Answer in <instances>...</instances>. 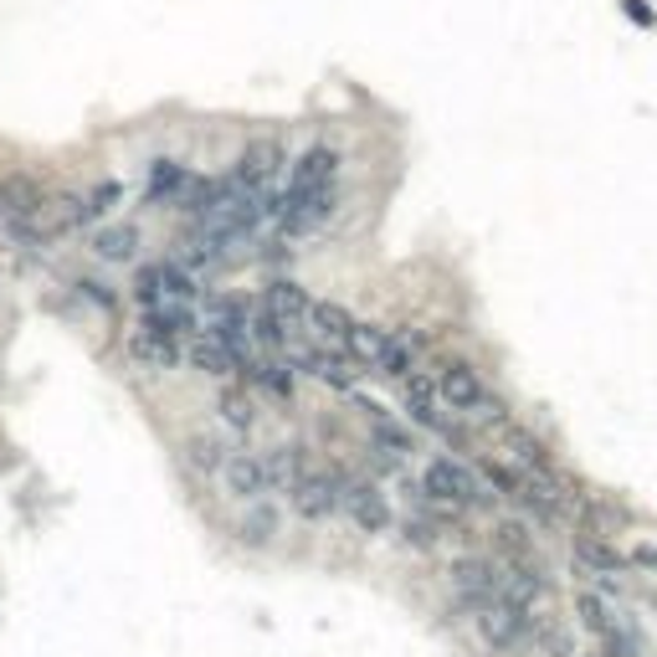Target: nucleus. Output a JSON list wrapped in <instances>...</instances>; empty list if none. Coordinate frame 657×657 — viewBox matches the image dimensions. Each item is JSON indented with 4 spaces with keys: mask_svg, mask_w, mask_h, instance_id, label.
<instances>
[{
    "mask_svg": "<svg viewBox=\"0 0 657 657\" xmlns=\"http://www.w3.org/2000/svg\"><path fill=\"white\" fill-rule=\"evenodd\" d=\"M478 632L493 653H514V647L529 637V612L514 606V601H504V596H493L478 606Z\"/></svg>",
    "mask_w": 657,
    "mask_h": 657,
    "instance_id": "f257e3e1",
    "label": "nucleus"
},
{
    "mask_svg": "<svg viewBox=\"0 0 657 657\" xmlns=\"http://www.w3.org/2000/svg\"><path fill=\"white\" fill-rule=\"evenodd\" d=\"M195 293V278L180 262H150V268H139L134 278V299L144 309H160V303H185Z\"/></svg>",
    "mask_w": 657,
    "mask_h": 657,
    "instance_id": "f03ea898",
    "label": "nucleus"
},
{
    "mask_svg": "<svg viewBox=\"0 0 657 657\" xmlns=\"http://www.w3.org/2000/svg\"><path fill=\"white\" fill-rule=\"evenodd\" d=\"M427 493L442 498V504H483V498H488V493L478 488V478H473L467 467H457L452 457H437V463L427 467Z\"/></svg>",
    "mask_w": 657,
    "mask_h": 657,
    "instance_id": "7ed1b4c3",
    "label": "nucleus"
},
{
    "mask_svg": "<svg viewBox=\"0 0 657 657\" xmlns=\"http://www.w3.org/2000/svg\"><path fill=\"white\" fill-rule=\"evenodd\" d=\"M334 211V185H293L283 201V226L288 231H314Z\"/></svg>",
    "mask_w": 657,
    "mask_h": 657,
    "instance_id": "20e7f679",
    "label": "nucleus"
},
{
    "mask_svg": "<svg viewBox=\"0 0 657 657\" xmlns=\"http://www.w3.org/2000/svg\"><path fill=\"white\" fill-rule=\"evenodd\" d=\"M288 355H293V365H299V370L328 380L334 390H355V380H359V359L355 355H324V349H299V344H293Z\"/></svg>",
    "mask_w": 657,
    "mask_h": 657,
    "instance_id": "39448f33",
    "label": "nucleus"
},
{
    "mask_svg": "<svg viewBox=\"0 0 657 657\" xmlns=\"http://www.w3.org/2000/svg\"><path fill=\"white\" fill-rule=\"evenodd\" d=\"M278 170H283V150L278 144H252V150L241 154V164H237V180L231 185H241V191H252V195H262L278 180Z\"/></svg>",
    "mask_w": 657,
    "mask_h": 657,
    "instance_id": "423d86ee",
    "label": "nucleus"
},
{
    "mask_svg": "<svg viewBox=\"0 0 657 657\" xmlns=\"http://www.w3.org/2000/svg\"><path fill=\"white\" fill-rule=\"evenodd\" d=\"M340 504L349 508V519L359 524V529H370V535H380L390 524V508H386V498L375 488H365V483H355V488H344L340 493Z\"/></svg>",
    "mask_w": 657,
    "mask_h": 657,
    "instance_id": "0eeeda50",
    "label": "nucleus"
},
{
    "mask_svg": "<svg viewBox=\"0 0 657 657\" xmlns=\"http://www.w3.org/2000/svg\"><path fill=\"white\" fill-rule=\"evenodd\" d=\"M293 508H299L303 519H328V514H334V508H340V488H334V483L328 478H299L293 483Z\"/></svg>",
    "mask_w": 657,
    "mask_h": 657,
    "instance_id": "6e6552de",
    "label": "nucleus"
},
{
    "mask_svg": "<svg viewBox=\"0 0 657 657\" xmlns=\"http://www.w3.org/2000/svg\"><path fill=\"white\" fill-rule=\"evenodd\" d=\"M191 365L195 370H206V375H231L241 359L222 334H191Z\"/></svg>",
    "mask_w": 657,
    "mask_h": 657,
    "instance_id": "1a4fd4ad",
    "label": "nucleus"
},
{
    "mask_svg": "<svg viewBox=\"0 0 657 657\" xmlns=\"http://www.w3.org/2000/svg\"><path fill=\"white\" fill-rule=\"evenodd\" d=\"M437 396H442V401H452L457 411H467V406L483 396L478 370H473V365H457V359H452V365H442V375H437Z\"/></svg>",
    "mask_w": 657,
    "mask_h": 657,
    "instance_id": "9d476101",
    "label": "nucleus"
},
{
    "mask_svg": "<svg viewBox=\"0 0 657 657\" xmlns=\"http://www.w3.org/2000/svg\"><path fill=\"white\" fill-rule=\"evenodd\" d=\"M452 585H457L467 601H478V606L498 596V575H493L488 560H457V566H452Z\"/></svg>",
    "mask_w": 657,
    "mask_h": 657,
    "instance_id": "9b49d317",
    "label": "nucleus"
},
{
    "mask_svg": "<svg viewBox=\"0 0 657 657\" xmlns=\"http://www.w3.org/2000/svg\"><path fill=\"white\" fill-rule=\"evenodd\" d=\"M222 483H226V493H237V498H257V493L268 488V478H262V463H257V457H247V452L226 457V463H222Z\"/></svg>",
    "mask_w": 657,
    "mask_h": 657,
    "instance_id": "f8f14e48",
    "label": "nucleus"
},
{
    "mask_svg": "<svg viewBox=\"0 0 657 657\" xmlns=\"http://www.w3.org/2000/svg\"><path fill=\"white\" fill-rule=\"evenodd\" d=\"M129 349H134V359L139 365H150V370H170V365L180 359V344L164 340V334H154V328H144V324H139V334L129 340Z\"/></svg>",
    "mask_w": 657,
    "mask_h": 657,
    "instance_id": "ddd939ff",
    "label": "nucleus"
},
{
    "mask_svg": "<svg viewBox=\"0 0 657 657\" xmlns=\"http://www.w3.org/2000/svg\"><path fill=\"white\" fill-rule=\"evenodd\" d=\"M262 309H268V314H278L283 324H299V319L309 314V293H303L299 283L278 278V283H268V299H262Z\"/></svg>",
    "mask_w": 657,
    "mask_h": 657,
    "instance_id": "4468645a",
    "label": "nucleus"
},
{
    "mask_svg": "<svg viewBox=\"0 0 657 657\" xmlns=\"http://www.w3.org/2000/svg\"><path fill=\"white\" fill-rule=\"evenodd\" d=\"M42 201H46V195H42V185H36L31 175H6V180H0V206L11 211V216H31Z\"/></svg>",
    "mask_w": 657,
    "mask_h": 657,
    "instance_id": "2eb2a0df",
    "label": "nucleus"
},
{
    "mask_svg": "<svg viewBox=\"0 0 657 657\" xmlns=\"http://www.w3.org/2000/svg\"><path fill=\"white\" fill-rule=\"evenodd\" d=\"M344 344H349V355L359 359V365H380L390 349V334L375 324H349V334H344Z\"/></svg>",
    "mask_w": 657,
    "mask_h": 657,
    "instance_id": "dca6fc26",
    "label": "nucleus"
},
{
    "mask_svg": "<svg viewBox=\"0 0 657 657\" xmlns=\"http://www.w3.org/2000/svg\"><path fill=\"white\" fill-rule=\"evenodd\" d=\"M504 448H508V457L519 467H529V473H550V452L539 448L529 432H519V427H504Z\"/></svg>",
    "mask_w": 657,
    "mask_h": 657,
    "instance_id": "f3484780",
    "label": "nucleus"
},
{
    "mask_svg": "<svg viewBox=\"0 0 657 657\" xmlns=\"http://www.w3.org/2000/svg\"><path fill=\"white\" fill-rule=\"evenodd\" d=\"M139 247V231L134 226H104L98 237H93V252L104 257V262H129Z\"/></svg>",
    "mask_w": 657,
    "mask_h": 657,
    "instance_id": "a211bd4d",
    "label": "nucleus"
},
{
    "mask_svg": "<svg viewBox=\"0 0 657 657\" xmlns=\"http://www.w3.org/2000/svg\"><path fill=\"white\" fill-rule=\"evenodd\" d=\"M216 411H222V421L231 427V432H252L257 406H252V396H247L241 386H226V390H222V401H216Z\"/></svg>",
    "mask_w": 657,
    "mask_h": 657,
    "instance_id": "6ab92c4d",
    "label": "nucleus"
},
{
    "mask_svg": "<svg viewBox=\"0 0 657 657\" xmlns=\"http://www.w3.org/2000/svg\"><path fill=\"white\" fill-rule=\"evenodd\" d=\"M262 478H268V488H293V483L303 478V452L299 448H278L262 463Z\"/></svg>",
    "mask_w": 657,
    "mask_h": 657,
    "instance_id": "aec40b11",
    "label": "nucleus"
},
{
    "mask_svg": "<svg viewBox=\"0 0 657 657\" xmlns=\"http://www.w3.org/2000/svg\"><path fill=\"white\" fill-rule=\"evenodd\" d=\"M175 262L195 278V272H206V268H216V262H222V241H216V237H191V241H180Z\"/></svg>",
    "mask_w": 657,
    "mask_h": 657,
    "instance_id": "412c9836",
    "label": "nucleus"
},
{
    "mask_svg": "<svg viewBox=\"0 0 657 657\" xmlns=\"http://www.w3.org/2000/svg\"><path fill=\"white\" fill-rule=\"evenodd\" d=\"M334 164H340L334 150H309L299 160V170H293V185H328V180H334Z\"/></svg>",
    "mask_w": 657,
    "mask_h": 657,
    "instance_id": "4be33fe9",
    "label": "nucleus"
},
{
    "mask_svg": "<svg viewBox=\"0 0 657 657\" xmlns=\"http://www.w3.org/2000/svg\"><path fill=\"white\" fill-rule=\"evenodd\" d=\"M309 324L319 328V334H324V340H344V334H349V324H355V319L344 314L340 303H309Z\"/></svg>",
    "mask_w": 657,
    "mask_h": 657,
    "instance_id": "5701e85b",
    "label": "nucleus"
},
{
    "mask_svg": "<svg viewBox=\"0 0 657 657\" xmlns=\"http://www.w3.org/2000/svg\"><path fill=\"white\" fill-rule=\"evenodd\" d=\"M575 612H581V622H585V627H591V632H596L601 643H606V637H612V632H616V622H612V616H606V606H601L596 596H575Z\"/></svg>",
    "mask_w": 657,
    "mask_h": 657,
    "instance_id": "b1692460",
    "label": "nucleus"
},
{
    "mask_svg": "<svg viewBox=\"0 0 657 657\" xmlns=\"http://www.w3.org/2000/svg\"><path fill=\"white\" fill-rule=\"evenodd\" d=\"M191 467H201V473H211V467H222L226 457H222V442L216 437H191Z\"/></svg>",
    "mask_w": 657,
    "mask_h": 657,
    "instance_id": "393cba45",
    "label": "nucleus"
},
{
    "mask_svg": "<svg viewBox=\"0 0 657 657\" xmlns=\"http://www.w3.org/2000/svg\"><path fill=\"white\" fill-rule=\"evenodd\" d=\"M272 529H278V514H272V508H252V514L241 519V535L252 539V545H262V539H272Z\"/></svg>",
    "mask_w": 657,
    "mask_h": 657,
    "instance_id": "a878e982",
    "label": "nucleus"
},
{
    "mask_svg": "<svg viewBox=\"0 0 657 657\" xmlns=\"http://www.w3.org/2000/svg\"><path fill=\"white\" fill-rule=\"evenodd\" d=\"M539 653L545 657H575V637L566 627H545L539 632Z\"/></svg>",
    "mask_w": 657,
    "mask_h": 657,
    "instance_id": "bb28decb",
    "label": "nucleus"
},
{
    "mask_svg": "<svg viewBox=\"0 0 657 657\" xmlns=\"http://www.w3.org/2000/svg\"><path fill=\"white\" fill-rule=\"evenodd\" d=\"M581 560L585 566H601V570H622V554L612 545H601V539H581Z\"/></svg>",
    "mask_w": 657,
    "mask_h": 657,
    "instance_id": "cd10ccee",
    "label": "nucleus"
},
{
    "mask_svg": "<svg viewBox=\"0 0 657 657\" xmlns=\"http://www.w3.org/2000/svg\"><path fill=\"white\" fill-rule=\"evenodd\" d=\"M252 375H257V386H268L272 396H288V370L278 365V359H262Z\"/></svg>",
    "mask_w": 657,
    "mask_h": 657,
    "instance_id": "c85d7f7f",
    "label": "nucleus"
},
{
    "mask_svg": "<svg viewBox=\"0 0 657 657\" xmlns=\"http://www.w3.org/2000/svg\"><path fill=\"white\" fill-rule=\"evenodd\" d=\"M467 417L478 421V427H504V406L488 401V396H478V401L467 406Z\"/></svg>",
    "mask_w": 657,
    "mask_h": 657,
    "instance_id": "c756f323",
    "label": "nucleus"
},
{
    "mask_svg": "<svg viewBox=\"0 0 657 657\" xmlns=\"http://www.w3.org/2000/svg\"><path fill=\"white\" fill-rule=\"evenodd\" d=\"M498 545L514 554H529V539H524V524H498Z\"/></svg>",
    "mask_w": 657,
    "mask_h": 657,
    "instance_id": "7c9ffc66",
    "label": "nucleus"
},
{
    "mask_svg": "<svg viewBox=\"0 0 657 657\" xmlns=\"http://www.w3.org/2000/svg\"><path fill=\"white\" fill-rule=\"evenodd\" d=\"M114 201H119V185H98V191L88 195V216H98V211H108V206H114Z\"/></svg>",
    "mask_w": 657,
    "mask_h": 657,
    "instance_id": "2f4dec72",
    "label": "nucleus"
},
{
    "mask_svg": "<svg viewBox=\"0 0 657 657\" xmlns=\"http://www.w3.org/2000/svg\"><path fill=\"white\" fill-rule=\"evenodd\" d=\"M591 657H601V653H591Z\"/></svg>",
    "mask_w": 657,
    "mask_h": 657,
    "instance_id": "473e14b6",
    "label": "nucleus"
}]
</instances>
